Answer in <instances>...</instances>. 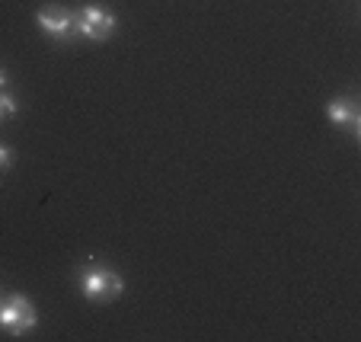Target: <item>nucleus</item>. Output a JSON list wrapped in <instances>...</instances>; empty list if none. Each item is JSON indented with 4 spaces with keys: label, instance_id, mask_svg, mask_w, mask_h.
<instances>
[{
    "label": "nucleus",
    "instance_id": "obj_8",
    "mask_svg": "<svg viewBox=\"0 0 361 342\" xmlns=\"http://www.w3.org/2000/svg\"><path fill=\"white\" fill-rule=\"evenodd\" d=\"M7 80H10V77H7V71H4V68H0V90H4V87H7Z\"/></svg>",
    "mask_w": 361,
    "mask_h": 342
},
{
    "label": "nucleus",
    "instance_id": "obj_4",
    "mask_svg": "<svg viewBox=\"0 0 361 342\" xmlns=\"http://www.w3.org/2000/svg\"><path fill=\"white\" fill-rule=\"evenodd\" d=\"M116 26H118L116 13L99 7V4H87V7L77 10V32L90 42H106L116 32Z\"/></svg>",
    "mask_w": 361,
    "mask_h": 342
},
{
    "label": "nucleus",
    "instance_id": "obj_2",
    "mask_svg": "<svg viewBox=\"0 0 361 342\" xmlns=\"http://www.w3.org/2000/svg\"><path fill=\"white\" fill-rule=\"evenodd\" d=\"M35 26L55 42H74L77 35V10L64 7V4H45L35 13Z\"/></svg>",
    "mask_w": 361,
    "mask_h": 342
},
{
    "label": "nucleus",
    "instance_id": "obj_1",
    "mask_svg": "<svg viewBox=\"0 0 361 342\" xmlns=\"http://www.w3.org/2000/svg\"><path fill=\"white\" fill-rule=\"evenodd\" d=\"M77 285H80V295L87 301L99 304V301H116L122 295V275L109 266H99V262H87L83 269H77Z\"/></svg>",
    "mask_w": 361,
    "mask_h": 342
},
{
    "label": "nucleus",
    "instance_id": "obj_6",
    "mask_svg": "<svg viewBox=\"0 0 361 342\" xmlns=\"http://www.w3.org/2000/svg\"><path fill=\"white\" fill-rule=\"evenodd\" d=\"M16 96H10V93H0V122L4 118H10V116H16Z\"/></svg>",
    "mask_w": 361,
    "mask_h": 342
},
{
    "label": "nucleus",
    "instance_id": "obj_5",
    "mask_svg": "<svg viewBox=\"0 0 361 342\" xmlns=\"http://www.w3.org/2000/svg\"><path fill=\"white\" fill-rule=\"evenodd\" d=\"M326 118L336 125V128H348L355 138L361 135V116H358V103H355L352 96H336L326 103Z\"/></svg>",
    "mask_w": 361,
    "mask_h": 342
},
{
    "label": "nucleus",
    "instance_id": "obj_7",
    "mask_svg": "<svg viewBox=\"0 0 361 342\" xmlns=\"http://www.w3.org/2000/svg\"><path fill=\"white\" fill-rule=\"evenodd\" d=\"M10 164H13V151H10L7 144H0V170H7Z\"/></svg>",
    "mask_w": 361,
    "mask_h": 342
},
{
    "label": "nucleus",
    "instance_id": "obj_3",
    "mask_svg": "<svg viewBox=\"0 0 361 342\" xmlns=\"http://www.w3.org/2000/svg\"><path fill=\"white\" fill-rule=\"evenodd\" d=\"M35 323H39V317H35V307L26 295L13 291V295H7L0 301V326L7 329V333L26 336L35 329Z\"/></svg>",
    "mask_w": 361,
    "mask_h": 342
}]
</instances>
